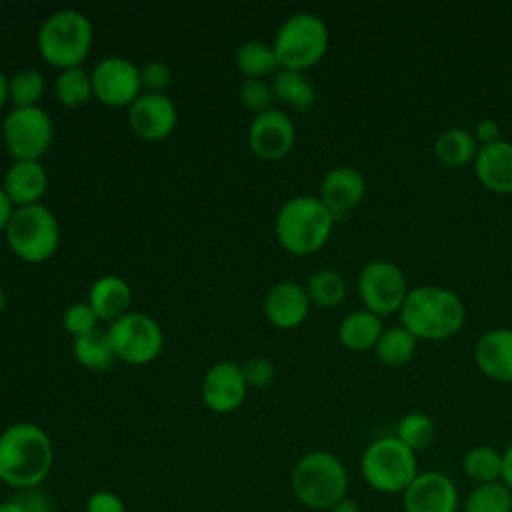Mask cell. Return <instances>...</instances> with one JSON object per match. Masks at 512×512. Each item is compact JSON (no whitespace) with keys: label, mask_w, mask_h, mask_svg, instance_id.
<instances>
[{"label":"cell","mask_w":512,"mask_h":512,"mask_svg":"<svg viewBox=\"0 0 512 512\" xmlns=\"http://www.w3.org/2000/svg\"><path fill=\"white\" fill-rule=\"evenodd\" d=\"M54 462L48 434L32 422L10 424L0 434V480L24 490L40 486Z\"/></svg>","instance_id":"obj_1"},{"label":"cell","mask_w":512,"mask_h":512,"mask_svg":"<svg viewBox=\"0 0 512 512\" xmlns=\"http://www.w3.org/2000/svg\"><path fill=\"white\" fill-rule=\"evenodd\" d=\"M400 320L416 340L440 342L462 330L466 308L456 292L426 284L408 292L400 310Z\"/></svg>","instance_id":"obj_2"},{"label":"cell","mask_w":512,"mask_h":512,"mask_svg":"<svg viewBox=\"0 0 512 512\" xmlns=\"http://www.w3.org/2000/svg\"><path fill=\"white\" fill-rule=\"evenodd\" d=\"M334 216L318 196H294L286 200L274 220L278 244L294 254L308 256L318 252L330 238Z\"/></svg>","instance_id":"obj_3"},{"label":"cell","mask_w":512,"mask_h":512,"mask_svg":"<svg viewBox=\"0 0 512 512\" xmlns=\"http://www.w3.org/2000/svg\"><path fill=\"white\" fill-rule=\"evenodd\" d=\"M94 40L90 18L74 8H62L46 16L36 34V46L46 64L66 70L86 60Z\"/></svg>","instance_id":"obj_4"},{"label":"cell","mask_w":512,"mask_h":512,"mask_svg":"<svg viewBox=\"0 0 512 512\" xmlns=\"http://www.w3.org/2000/svg\"><path fill=\"white\" fill-rule=\"evenodd\" d=\"M290 486L296 500L306 508L330 510L348 492V472L336 454L312 450L296 462Z\"/></svg>","instance_id":"obj_5"},{"label":"cell","mask_w":512,"mask_h":512,"mask_svg":"<svg viewBox=\"0 0 512 512\" xmlns=\"http://www.w3.org/2000/svg\"><path fill=\"white\" fill-rule=\"evenodd\" d=\"M328 42V28L320 16L296 12L278 26L272 48L280 68L304 72L324 58Z\"/></svg>","instance_id":"obj_6"},{"label":"cell","mask_w":512,"mask_h":512,"mask_svg":"<svg viewBox=\"0 0 512 512\" xmlns=\"http://www.w3.org/2000/svg\"><path fill=\"white\" fill-rule=\"evenodd\" d=\"M360 474L374 492L402 494L418 476L416 452L396 436H382L362 452Z\"/></svg>","instance_id":"obj_7"},{"label":"cell","mask_w":512,"mask_h":512,"mask_svg":"<svg viewBox=\"0 0 512 512\" xmlns=\"http://www.w3.org/2000/svg\"><path fill=\"white\" fill-rule=\"evenodd\" d=\"M4 234L10 250L30 264L46 262L60 244V224L42 202L14 208Z\"/></svg>","instance_id":"obj_8"},{"label":"cell","mask_w":512,"mask_h":512,"mask_svg":"<svg viewBox=\"0 0 512 512\" xmlns=\"http://www.w3.org/2000/svg\"><path fill=\"white\" fill-rule=\"evenodd\" d=\"M2 140L14 160H38L50 150L54 122L42 106L12 108L2 120Z\"/></svg>","instance_id":"obj_9"},{"label":"cell","mask_w":512,"mask_h":512,"mask_svg":"<svg viewBox=\"0 0 512 512\" xmlns=\"http://www.w3.org/2000/svg\"><path fill=\"white\" fill-rule=\"evenodd\" d=\"M108 336L118 360L134 366L156 360L164 348L160 324L144 312H128L108 324Z\"/></svg>","instance_id":"obj_10"},{"label":"cell","mask_w":512,"mask_h":512,"mask_svg":"<svg viewBox=\"0 0 512 512\" xmlns=\"http://www.w3.org/2000/svg\"><path fill=\"white\" fill-rule=\"evenodd\" d=\"M410 288L400 266L388 260H372L358 274V296L364 310L376 316L400 312Z\"/></svg>","instance_id":"obj_11"},{"label":"cell","mask_w":512,"mask_h":512,"mask_svg":"<svg viewBox=\"0 0 512 512\" xmlns=\"http://www.w3.org/2000/svg\"><path fill=\"white\" fill-rule=\"evenodd\" d=\"M94 98L110 108L132 106L142 94L140 66L122 56H106L90 70Z\"/></svg>","instance_id":"obj_12"},{"label":"cell","mask_w":512,"mask_h":512,"mask_svg":"<svg viewBox=\"0 0 512 512\" xmlns=\"http://www.w3.org/2000/svg\"><path fill=\"white\" fill-rule=\"evenodd\" d=\"M246 394L248 384L242 372V364L232 360H220L204 372L200 396L212 412L228 414L238 410L246 400Z\"/></svg>","instance_id":"obj_13"},{"label":"cell","mask_w":512,"mask_h":512,"mask_svg":"<svg viewBox=\"0 0 512 512\" xmlns=\"http://www.w3.org/2000/svg\"><path fill=\"white\" fill-rule=\"evenodd\" d=\"M294 140H296L294 122L286 112L278 108L260 112L250 122L248 146L258 158L266 162L282 160L292 150Z\"/></svg>","instance_id":"obj_14"},{"label":"cell","mask_w":512,"mask_h":512,"mask_svg":"<svg viewBox=\"0 0 512 512\" xmlns=\"http://www.w3.org/2000/svg\"><path fill=\"white\" fill-rule=\"evenodd\" d=\"M404 512H456L460 504L454 480L440 470L418 472L402 492Z\"/></svg>","instance_id":"obj_15"},{"label":"cell","mask_w":512,"mask_h":512,"mask_svg":"<svg viewBox=\"0 0 512 512\" xmlns=\"http://www.w3.org/2000/svg\"><path fill=\"white\" fill-rule=\"evenodd\" d=\"M178 122L174 102L166 94L142 92L128 108L130 130L148 142L168 138Z\"/></svg>","instance_id":"obj_16"},{"label":"cell","mask_w":512,"mask_h":512,"mask_svg":"<svg viewBox=\"0 0 512 512\" xmlns=\"http://www.w3.org/2000/svg\"><path fill=\"white\" fill-rule=\"evenodd\" d=\"M310 306L312 302L304 284L296 280H280L272 284L262 302L266 320L280 330H292L300 326L306 320Z\"/></svg>","instance_id":"obj_17"},{"label":"cell","mask_w":512,"mask_h":512,"mask_svg":"<svg viewBox=\"0 0 512 512\" xmlns=\"http://www.w3.org/2000/svg\"><path fill=\"white\" fill-rule=\"evenodd\" d=\"M366 180L352 166H338L324 174L320 182V202L330 210L334 220L348 216L364 198Z\"/></svg>","instance_id":"obj_18"},{"label":"cell","mask_w":512,"mask_h":512,"mask_svg":"<svg viewBox=\"0 0 512 512\" xmlns=\"http://www.w3.org/2000/svg\"><path fill=\"white\" fill-rule=\"evenodd\" d=\"M0 186L14 208L40 204L48 190V172L38 160H14L4 172Z\"/></svg>","instance_id":"obj_19"},{"label":"cell","mask_w":512,"mask_h":512,"mask_svg":"<svg viewBox=\"0 0 512 512\" xmlns=\"http://www.w3.org/2000/svg\"><path fill=\"white\" fill-rule=\"evenodd\" d=\"M478 370L494 382H512V330L492 328L474 344Z\"/></svg>","instance_id":"obj_20"},{"label":"cell","mask_w":512,"mask_h":512,"mask_svg":"<svg viewBox=\"0 0 512 512\" xmlns=\"http://www.w3.org/2000/svg\"><path fill=\"white\" fill-rule=\"evenodd\" d=\"M474 174L486 190L512 194V144L500 140L482 146L474 158Z\"/></svg>","instance_id":"obj_21"},{"label":"cell","mask_w":512,"mask_h":512,"mask_svg":"<svg viewBox=\"0 0 512 512\" xmlns=\"http://www.w3.org/2000/svg\"><path fill=\"white\" fill-rule=\"evenodd\" d=\"M88 304L94 308L100 320L110 324L130 312L132 288L124 278L116 274H104L92 282Z\"/></svg>","instance_id":"obj_22"},{"label":"cell","mask_w":512,"mask_h":512,"mask_svg":"<svg viewBox=\"0 0 512 512\" xmlns=\"http://www.w3.org/2000/svg\"><path fill=\"white\" fill-rule=\"evenodd\" d=\"M384 332L382 318L368 310H354L346 314L338 326V340L352 352L374 348Z\"/></svg>","instance_id":"obj_23"},{"label":"cell","mask_w":512,"mask_h":512,"mask_svg":"<svg viewBox=\"0 0 512 512\" xmlns=\"http://www.w3.org/2000/svg\"><path fill=\"white\" fill-rule=\"evenodd\" d=\"M72 354L80 366L92 372H108L118 360L108 336V330L96 328L88 334L74 338Z\"/></svg>","instance_id":"obj_24"},{"label":"cell","mask_w":512,"mask_h":512,"mask_svg":"<svg viewBox=\"0 0 512 512\" xmlns=\"http://www.w3.org/2000/svg\"><path fill=\"white\" fill-rule=\"evenodd\" d=\"M270 86H272L274 98L296 112H306L316 104V88L312 86V82L306 78L304 72L280 68L272 76Z\"/></svg>","instance_id":"obj_25"},{"label":"cell","mask_w":512,"mask_h":512,"mask_svg":"<svg viewBox=\"0 0 512 512\" xmlns=\"http://www.w3.org/2000/svg\"><path fill=\"white\" fill-rule=\"evenodd\" d=\"M480 146L474 140L472 132L464 128H446L438 134L434 142V154L442 166L462 168L474 164Z\"/></svg>","instance_id":"obj_26"},{"label":"cell","mask_w":512,"mask_h":512,"mask_svg":"<svg viewBox=\"0 0 512 512\" xmlns=\"http://www.w3.org/2000/svg\"><path fill=\"white\" fill-rule=\"evenodd\" d=\"M236 68L244 74V78H260L264 80L270 74H276L280 64L276 60L272 44L262 40H246L236 48L234 54Z\"/></svg>","instance_id":"obj_27"},{"label":"cell","mask_w":512,"mask_h":512,"mask_svg":"<svg viewBox=\"0 0 512 512\" xmlns=\"http://www.w3.org/2000/svg\"><path fill=\"white\" fill-rule=\"evenodd\" d=\"M416 344H418V340L400 324V326L384 328L374 350H376V358L384 366L398 368V366L408 364L414 358Z\"/></svg>","instance_id":"obj_28"},{"label":"cell","mask_w":512,"mask_h":512,"mask_svg":"<svg viewBox=\"0 0 512 512\" xmlns=\"http://www.w3.org/2000/svg\"><path fill=\"white\" fill-rule=\"evenodd\" d=\"M462 470L476 486L498 482L502 480V452L490 444H478L464 454Z\"/></svg>","instance_id":"obj_29"},{"label":"cell","mask_w":512,"mask_h":512,"mask_svg":"<svg viewBox=\"0 0 512 512\" xmlns=\"http://www.w3.org/2000/svg\"><path fill=\"white\" fill-rule=\"evenodd\" d=\"M46 90L44 74L36 68H20L8 78V100L12 108H34Z\"/></svg>","instance_id":"obj_30"},{"label":"cell","mask_w":512,"mask_h":512,"mask_svg":"<svg viewBox=\"0 0 512 512\" xmlns=\"http://www.w3.org/2000/svg\"><path fill=\"white\" fill-rule=\"evenodd\" d=\"M312 304L320 308H334L346 298V280L332 268L316 270L304 284Z\"/></svg>","instance_id":"obj_31"},{"label":"cell","mask_w":512,"mask_h":512,"mask_svg":"<svg viewBox=\"0 0 512 512\" xmlns=\"http://www.w3.org/2000/svg\"><path fill=\"white\" fill-rule=\"evenodd\" d=\"M54 94L58 102L66 108H78L86 104L90 98H94L90 72L84 70L82 66L60 70L54 82Z\"/></svg>","instance_id":"obj_32"},{"label":"cell","mask_w":512,"mask_h":512,"mask_svg":"<svg viewBox=\"0 0 512 512\" xmlns=\"http://www.w3.org/2000/svg\"><path fill=\"white\" fill-rule=\"evenodd\" d=\"M464 512H512V492L502 480L478 484L466 496Z\"/></svg>","instance_id":"obj_33"},{"label":"cell","mask_w":512,"mask_h":512,"mask_svg":"<svg viewBox=\"0 0 512 512\" xmlns=\"http://www.w3.org/2000/svg\"><path fill=\"white\" fill-rule=\"evenodd\" d=\"M434 434H436V424L428 414L408 412L398 420L394 436L412 452H420L432 444Z\"/></svg>","instance_id":"obj_34"},{"label":"cell","mask_w":512,"mask_h":512,"mask_svg":"<svg viewBox=\"0 0 512 512\" xmlns=\"http://www.w3.org/2000/svg\"><path fill=\"white\" fill-rule=\"evenodd\" d=\"M238 98H240V104L248 112H254V116H256V114L272 108L270 104L274 100V92L266 80L244 78L240 84V90H238Z\"/></svg>","instance_id":"obj_35"},{"label":"cell","mask_w":512,"mask_h":512,"mask_svg":"<svg viewBox=\"0 0 512 512\" xmlns=\"http://www.w3.org/2000/svg\"><path fill=\"white\" fill-rule=\"evenodd\" d=\"M98 322H100V318H98V314L94 312V308L88 302H74V304H70L64 310V316H62V324H64L66 332L72 334L74 338L100 328Z\"/></svg>","instance_id":"obj_36"},{"label":"cell","mask_w":512,"mask_h":512,"mask_svg":"<svg viewBox=\"0 0 512 512\" xmlns=\"http://www.w3.org/2000/svg\"><path fill=\"white\" fill-rule=\"evenodd\" d=\"M172 82V70L162 60H148L140 66V84L142 92L148 94H164V90Z\"/></svg>","instance_id":"obj_37"},{"label":"cell","mask_w":512,"mask_h":512,"mask_svg":"<svg viewBox=\"0 0 512 512\" xmlns=\"http://www.w3.org/2000/svg\"><path fill=\"white\" fill-rule=\"evenodd\" d=\"M248 388H266L274 380V364L264 356H252L242 364Z\"/></svg>","instance_id":"obj_38"},{"label":"cell","mask_w":512,"mask_h":512,"mask_svg":"<svg viewBox=\"0 0 512 512\" xmlns=\"http://www.w3.org/2000/svg\"><path fill=\"white\" fill-rule=\"evenodd\" d=\"M12 498L20 504V508L24 512H54L52 498L44 490H40L38 486L18 490Z\"/></svg>","instance_id":"obj_39"},{"label":"cell","mask_w":512,"mask_h":512,"mask_svg":"<svg viewBox=\"0 0 512 512\" xmlns=\"http://www.w3.org/2000/svg\"><path fill=\"white\" fill-rule=\"evenodd\" d=\"M86 512H126V510L118 494L110 490H98L88 498Z\"/></svg>","instance_id":"obj_40"},{"label":"cell","mask_w":512,"mask_h":512,"mask_svg":"<svg viewBox=\"0 0 512 512\" xmlns=\"http://www.w3.org/2000/svg\"><path fill=\"white\" fill-rule=\"evenodd\" d=\"M472 136L474 140L478 142V146H490V144H496L500 142V124L494 120V118H484L480 122L474 124V130H472Z\"/></svg>","instance_id":"obj_41"},{"label":"cell","mask_w":512,"mask_h":512,"mask_svg":"<svg viewBox=\"0 0 512 512\" xmlns=\"http://www.w3.org/2000/svg\"><path fill=\"white\" fill-rule=\"evenodd\" d=\"M502 482L512 492V442L502 450Z\"/></svg>","instance_id":"obj_42"},{"label":"cell","mask_w":512,"mask_h":512,"mask_svg":"<svg viewBox=\"0 0 512 512\" xmlns=\"http://www.w3.org/2000/svg\"><path fill=\"white\" fill-rule=\"evenodd\" d=\"M12 212H14V204L8 200L6 192H4V190H2V186H0V232H2V230H6V226H8V220H10Z\"/></svg>","instance_id":"obj_43"},{"label":"cell","mask_w":512,"mask_h":512,"mask_svg":"<svg viewBox=\"0 0 512 512\" xmlns=\"http://www.w3.org/2000/svg\"><path fill=\"white\" fill-rule=\"evenodd\" d=\"M328 512H362V506H360L358 500L344 496V498L338 500Z\"/></svg>","instance_id":"obj_44"},{"label":"cell","mask_w":512,"mask_h":512,"mask_svg":"<svg viewBox=\"0 0 512 512\" xmlns=\"http://www.w3.org/2000/svg\"><path fill=\"white\" fill-rule=\"evenodd\" d=\"M6 102H8V78H6V74L0 70V110L4 108Z\"/></svg>","instance_id":"obj_45"},{"label":"cell","mask_w":512,"mask_h":512,"mask_svg":"<svg viewBox=\"0 0 512 512\" xmlns=\"http://www.w3.org/2000/svg\"><path fill=\"white\" fill-rule=\"evenodd\" d=\"M0 512H24V510L20 508V504L14 498H8V500L0 502Z\"/></svg>","instance_id":"obj_46"},{"label":"cell","mask_w":512,"mask_h":512,"mask_svg":"<svg viewBox=\"0 0 512 512\" xmlns=\"http://www.w3.org/2000/svg\"><path fill=\"white\" fill-rule=\"evenodd\" d=\"M6 302H8V298H6V292L0 288V312L6 308Z\"/></svg>","instance_id":"obj_47"}]
</instances>
